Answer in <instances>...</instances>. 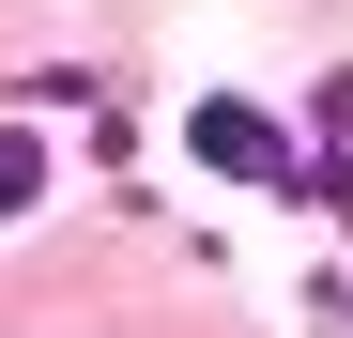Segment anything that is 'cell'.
<instances>
[{
    "label": "cell",
    "instance_id": "6da1fadb",
    "mask_svg": "<svg viewBox=\"0 0 353 338\" xmlns=\"http://www.w3.org/2000/svg\"><path fill=\"white\" fill-rule=\"evenodd\" d=\"M200 169H230V185H292V200H307V169H292V139L261 123V108H230V92L200 108Z\"/></svg>",
    "mask_w": 353,
    "mask_h": 338
},
{
    "label": "cell",
    "instance_id": "7a4b0ae2",
    "mask_svg": "<svg viewBox=\"0 0 353 338\" xmlns=\"http://www.w3.org/2000/svg\"><path fill=\"white\" fill-rule=\"evenodd\" d=\"M31 185H46V154H31L16 123H0V215H31Z\"/></svg>",
    "mask_w": 353,
    "mask_h": 338
},
{
    "label": "cell",
    "instance_id": "3957f363",
    "mask_svg": "<svg viewBox=\"0 0 353 338\" xmlns=\"http://www.w3.org/2000/svg\"><path fill=\"white\" fill-rule=\"evenodd\" d=\"M338 323H353V308H338Z\"/></svg>",
    "mask_w": 353,
    "mask_h": 338
}]
</instances>
